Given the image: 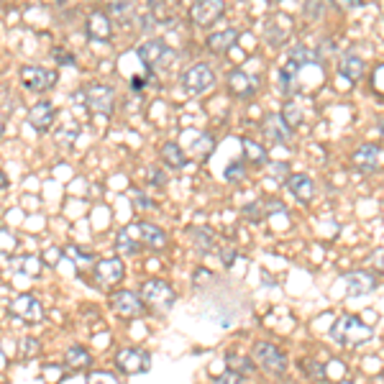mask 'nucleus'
Wrapping results in <instances>:
<instances>
[{
  "mask_svg": "<svg viewBox=\"0 0 384 384\" xmlns=\"http://www.w3.org/2000/svg\"><path fill=\"white\" fill-rule=\"evenodd\" d=\"M111 305L121 318H141V315H144V308H146L141 292L136 295L131 289H121V292H116V295L111 297Z\"/></svg>",
  "mask_w": 384,
  "mask_h": 384,
  "instance_id": "10",
  "label": "nucleus"
},
{
  "mask_svg": "<svg viewBox=\"0 0 384 384\" xmlns=\"http://www.w3.org/2000/svg\"><path fill=\"white\" fill-rule=\"evenodd\" d=\"M192 151H198V159H207L210 151H213V141L205 133H198L195 141H192Z\"/></svg>",
  "mask_w": 384,
  "mask_h": 384,
  "instance_id": "29",
  "label": "nucleus"
},
{
  "mask_svg": "<svg viewBox=\"0 0 384 384\" xmlns=\"http://www.w3.org/2000/svg\"><path fill=\"white\" fill-rule=\"evenodd\" d=\"M116 364L118 369H123L126 374H139V371H146L151 366V359H149L146 351H139V348H123L116 356Z\"/></svg>",
  "mask_w": 384,
  "mask_h": 384,
  "instance_id": "12",
  "label": "nucleus"
},
{
  "mask_svg": "<svg viewBox=\"0 0 384 384\" xmlns=\"http://www.w3.org/2000/svg\"><path fill=\"white\" fill-rule=\"evenodd\" d=\"M282 121L287 123V128H297L300 121H303V113H300V108H297L295 103H284V108H282Z\"/></svg>",
  "mask_w": 384,
  "mask_h": 384,
  "instance_id": "28",
  "label": "nucleus"
},
{
  "mask_svg": "<svg viewBox=\"0 0 384 384\" xmlns=\"http://www.w3.org/2000/svg\"><path fill=\"white\" fill-rule=\"evenodd\" d=\"M88 384H121V382L113 374H108V371H92V374H88Z\"/></svg>",
  "mask_w": 384,
  "mask_h": 384,
  "instance_id": "34",
  "label": "nucleus"
},
{
  "mask_svg": "<svg viewBox=\"0 0 384 384\" xmlns=\"http://www.w3.org/2000/svg\"><path fill=\"white\" fill-rule=\"evenodd\" d=\"M374 88L382 90V92H384V67H379L377 74H374Z\"/></svg>",
  "mask_w": 384,
  "mask_h": 384,
  "instance_id": "46",
  "label": "nucleus"
},
{
  "mask_svg": "<svg viewBox=\"0 0 384 384\" xmlns=\"http://www.w3.org/2000/svg\"><path fill=\"white\" fill-rule=\"evenodd\" d=\"M54 116H57L54 105L49 103V100H39L29 113V123L36 128V131H46V128H52Z\"/></svg>",
  "mask_w": 384,
  "mask_h": 384,
  "instance_id": "16",
  "label": "nucleus"
},
{
  "mask_svg": "<svg viewBox=\"0 0 384 384\" xmlns=\"http://www.w3.org/2000/svg\"><path fill=\"white\" fill-rule=\"evenodd\" d=\"M254 359L261 364V369L269 374H284L287 371V356L272 343H256L254 346Z\"/></svg>",
  "mask_w": 384,
  "mask_h": 384,
  "instance_id": "7",
  "label": "nucleus"
},
{
  "mask_svg": "<svg viewBox=\"0 0 384 384\" xmlns=\"http://www.w3.org/2000/svg\"><path fill=\"white\" fill-rule=\"evenodd\" d=\"M280 92L284 97L297 92V67L292 64V62H289V64L280 72Z\"/></svg>",
  "mask_w": 384,
  "mask_h": 384,
  "instance_id": "24",
  "label": "nucleus"
},
{
  "mask_svg": "<svg viewBox=\"0 0 384 384\" xmlns=\"http://www.w3.org/2000/svg\"><path fill=\"white\" fill-rule=\"evenodd\" d=\"M111 18L103 13V11H95V13L90 15L88 21V34L92 39H97V41H108L111 39Z\"/></svg>",
  "mask_w": 384,
  "mask_h": 384,
  "instance_id": "20",
  "label": "nucleus"
},
{
  "mask_svg": "<svg viewBox=\"0 0 384 384\" xmlns=\"http://www.w3.org/2000/svg\"><path fill=\"white\" fill-rule=\"evenodd\" d=\"M382 136H384V123H382Z\"/></svg>",
  "mask_w": 384,
  "mask_h": 384,
  "instance_id": "48",
  "label": "nucleus"
},
{
  "mask_svg": "<svg viewBox=\"0 0 384 384\" xmlns=\"http://www.w3.org/2000/svg\"><path fill=\"white\" fill-rule=\"evenodd\" d=\"M228 88L236 97H252L256 92V82L244 72V69H233L228 74Z\"/></svg>",
  "mask_w": 384,
  "mask_h": 384,
  "instance_id": "19",
  "label": "nucleus"
},
{
  "mask_svg": "<svg viewBox=\"0 0 384 384\" xmlns=\"http://www.w3.org/2000/svg\"><path fill=\"white\" fill-rule=\"evenodd\" d=\"M190 233H192V244L198 246V249H200L203 254H207V252H210V249L215 246L213 233H210L207 228H192Z\"/></svg>",
  "mask_w": 384,
  "mask_h": 384,
  "instance_id": "27",
  "label": "nucleus"
},
{
  "mask_svg": "<svg viewBox=\"0 0 384 384\" xmlns=\"http://www.w3.org/2000/svg\"><path fill=\"white\" fill-rule=\"evenodd\" d=\"M284 172H287V164H274V167H272V177L284 179Z\"/></svg>",
  "mask_w": 384,
  "mask_h": 384,
  "instance_id": "45",
  "label": "nucleus"
},
{
  "mask_svg": "<svg viewBox=\"0 0 384 384\" xmlns=\"http://www.w3.org/2000/svg\"><path fill=\"white\" fill-rule=\"evenodd\" d=\"M351 159H354V164L359 167V172L371 174V172H377L379 164H382V149H379L377 144H364V146L356 149Z\"/></svg>",
  "mask_w": 384,
  "mask_h": 384,
  "instance_id": "13",
  "label": "nucleus"
},
{
  "mask_svg": "<svg viewBox=\"0 0 384 384\" xmlns=\"http://www.w3.org/2000/svg\"><path fill=\"white\" fill-rule=\"evenodd\" d=\"M226 179H228V182H233V179H244V164H228Z\"/></svg>",
  "mask_w": 384,
  "mask_h": 384,
  "instance_id": "38",
  "label": "nucleus"
},
{
  "mask_svg": "<svg viewBox=\"0 0 384 384\" xmlns=\"http://www.w3.org/2000/svg\"><path fill=\"white\" fill-rule=\"evenodd\" d=\"M85 100H88V108L92 113L111 116L113 105H116V92H113L108 85H90V88L85 90Z\"/></svg>",
  "mask_w": 384,
  "mask_h": 384,
  "instance_id": "11",
  "label": "nucleus"
},
{
  "mask_svg": "<svg viewBox=\"0 0 384 384\" xmlns=\"http://www.w3.org/2000/svg\"><path fill=\"white\" fill-rule=\"evenodd\" d=\"M238 29H226V31H215V34H210L205 41L207 46V52H213V54H223V52H228L231 46L238 41Z\"/></svg>",
  "mask_w": 384,
  "mask_h": 384,
  "instance_id": "17",
  "label": "nucleus"
},
{
  "mask_svg": "<svg viewBox=\"0 0 384 384\" xmlns=\"http://www.w3.org/2000/svg\"><path fill=\"white\" fill-rule=\"evenodd\" d=\"M233 256H236V252H233V249H223V252H221V259H223V264H226V266L233 264Z\"/></svg>",
  "mask_w": 384,
  "mask_h": 384,
  "instance_id": "44",
  "label": "nucleus"
},
{
  "mask_svg": "<svg viewBox=\"0 0 384 384\" xmlns=\"http://www.w3.org/2000/svg\"><path fill=\"white\" fill-rule=\"evenodd\" d=\"M57 139H60L62 144H72V141L77 139V126H72V128H62V133L57 136Z\"/></svg>",
  "mask_w": 384,
  "mask_h": 384,
  "instance_id": "41",
  "label": "nucleus"
},
{
  "mask_svg": "<svg viewBox=\"0 0 384 384\" xmlns=\"http://www.w3.org/2000/svg\"><path fill=\"white\" fill-rule=\"evenodd\" d=\"M331 336L333 341H338V343H364V341L371 336V331L369 325H364L362 320L354 318V315H343V318H338V323L333 325Z\"/></svg>",
  "mask_w": 384,
  "mask_h": 384,
  "instance_id": "4",
  "label": "nucleus"
},
{
  "mask_svg": "<svg viewBox=\"0 0 384 384\" xmlns=\"http://www.w3.org/2000/svg\"><path fill=\"white\" fill-rule=\"evenodd\" d=\"M164 244H167V233L154 223H133L116 238L118 254H128V256H136L144 249H164Z\"/></svg>",
  "mask_w": 384,
  "mask_h": 384,
  "instance_id": "1",
  "label": "nucleus"
},
{
  "mask_svg": "<svg viewBox=\"0 0 384 384\" xmlns=\"http://www.w3.org/2000/svg\"><path fill=\"white\" fill-rule=\"evenodd\" d=\"M241 144H244V149H246V156H249L254 164H264L266 162V151L259 146V144H254L252 139H244Z\"/></svg>",
  "mask_w": 384,
  "mask_h": 384,
  "instance_id": "30",
  "label": "nucleus"
},
{
  "mask_svg": "<svg viewBox=\"0 0 384 384\" xmlns=\"http://www.w3.org/2000/svg\"><path fill=\"white\" fill-rule=\"evenodd\" d=\"M64 254L69 259H74V261H77V266H90L92 264V256H88V252H80V249H77V246H67L64 249Z\"/></svg>",
  "mask_w": 384,
  "mask_h": 384,
  "instance_id": "31",
  "label": "nucleus"
},
{
  "mask_svg": "<svg viewBox=\"0 0 384 384\" xmlns=\"http://www.w3.org/2000/svg\"><path fill=\"white\" fill-rule=\"evenodd\" d=\"M21 82L23 88L31 90V92H46L57 82V72L54 69H46V67L29 64L21 69Z\"/></svg>",
  "mask_w": 384,
  "mask_h": 384,
  "instance_id": "9",
  "label": "nucleus"
},
{
  "mask_svg": "<svg viewBox=\"0 0 384 384\" xmlns=\"http://www.w3.org/2000/svg\"><path fill=\"white\" fill-rule=\"evenodd\" d=\"M333 3H336L341 11H351V8L362 6V0H333Z\"/></svg>",
  "mask_w": 384,
  "mask_h": 384,
  "instance_id": "43",
  "label": "nucleus"
},
{
  "mask_svg": "<svg viewBox=\"0 0 384 384\" xmlns=\"http://www.w3.org/2000/svg\"><path fill=\"white\" fill-rule=\"evenodd\" d=\"M139 60L144 62L149 69H170V67L177 62V54H174V49H170V46L164 44V41L151 39V41H144V44L139 46Z\"/></svg>",
  "mask_w": 384,
  "mask_h": 384,
  "instance_id": "3",
  "label": "nucleus"
},
{
  "mask_svg": "<svg viewBox=\"0 0 384 384\" xmlns=\"http://www.w3.org/2000/svg\"><path fill=\"white\" fill-rule=\"evenodd\" d=\"M287 187L292 192V198L300 200V203H310L315 198V182L310 177H305V174H292L287 179Z\"/></svg>",
  "mask_w": 384,
  "mask_h": 384,
  "instance_id": "18",
  "label": "nucleus"
},
{
  "mask_svg": "<svg viewBox=\"0 0 384 384\" xmlns=\"http://www.w3.org/2000/svg\"><path fill=\"white\" fill-rule=\"evenodd\" d=\"M213 82H215L213 69L207 64H203V62L187 67L185 74H182V85H185V90L190 95H203L205 90L213 88Z\"/></svg>",
  "mask_w": 384,
  "mask_h": 384,
  "instance_id": "6",
  "label": "nucleus"
},
{
  "mask_svg": "<svg viewBox=\"0 0 384 384\" xmlns=\"http://www.w3.org/2000/svg\"><path fill=\"white\" fill-rule=\"evenodd\" d=\"M320 57H318V52H313L310 46H295V49H292V52H289V62H292V64L295 67H303V64H315V62H318Z\"/></svg>",
  "mask_w": 384,
  "mask_h": 384,
  "instance_id": "26",
  "label": "nucleus"
},
{
  "mask_svg": "<svg viewBox=\"0 0 384 384\" xmlns=\"http://www.w3.org/2000/svg\"><path fill=\"white\" fill-rule=\"evenodd\" d=\"M39 341L31 338V336H26V338L21 341V356H26V359H34V356L39 354Z\"/></svg>",
  "mask_w": 384,
  "mask_h": 384,
  "instance_id": "33",
  "label": "nucleus"
},
{
  "mask_svg": "<svg viewBox=\"0 0 384 384\" xmlns=\"http://www.w3.org/2000/svg\"><path fill=\"white\" fill-rule=\"evenodd\" d=\"M57 3H64V0H57Z\"/></svg>",
  "mask_w": 384,
  "mask_h": 384,
  "instance_id": "49",
  "label": "nucleus"
},
{
  "mask_svg": "<svg viewBox=\"0 0 384 384\" xmlns=\"http://www.w3.org/2000/svg\"><path fill=\"white\" fill-rule=\"evenodd\" d=\"M305 369H308V377L310 379H325V366L318 362H305Z\"/></svg>",
  "mask_w": 384,
  "mask_h": 384,
  "instance_id": "35",
  "label": "nucleus"
},
{
  "mask_svg": "<svg viewBox=\"0 0 384 384\" xmlns=\"http://www.w3.org/2000/svg\"><path fill=\"white\" fill-rule=\"evenodd\" d=\"M0 236H3V246H0V249H3V254H11L15 249V236L8 228L0 231Z\"/></svg>",
  "mask_w": 384,
  "mask_h": 384,
  "instance_id": "37",
  "label": "nucleus"
},
{
  "mask_svg": "<svg viewBox=\"0 0 384 384\" xmlns=\"http://www.w3.org/2000/svg\"><path fill=\"white\" fill-rule=\"evenodd\" d=\"M18 269H21L23 274H31V277H39V269H41V261L39 259H21L18 261Z\"/></svg>",
  "mask_w": 384,
  "mask_h": 384,
  "instance_id": "32",
  "label": "nucleus"
},
{
  "mask_svg": "<svg viewBox=\"0 0 384 384\" xmlns=\"http://www.w3.org/2000/svg\"><path fill=\"white\" fill-rule=\"evenodd\" d=\"M123 277H126V266H123V261L118 256L100 259L95 269H92V280H95L97 287L103 289H113L116 284H121Z\"/></svg>",
  "mask_w": 384,
  "mask_h": 384,
  "instance_id": "5",
  "label": "nucleus"
},
{
  "mask_svg": "<svg viewBox=\"0 0 384 384\" xmlns=\"http://www.w3.org/2000/svg\"><path fill=\"white\" fill-rule=\"evenodd\" d=\"M264 133L274 141V144H284V141L289 139V128H287V123L282 121V116L280 118H277V116H266Z\"/></svg>",
  "mask_w": 384,
  "mask_h": 384,
  "instance_id": "22",
  "label": "nucleus"
},
{
  "mask_svg": "<svg viewBox=\"0 0 384 384\" xmlns=\"http://www.w3.org/2000/svg\"><path fill=\"white\" fill-rule=\"evenodd\" d=\"M11 313L23 320H29V323H39L41 315H44V308H41V303L34 295H18L11 303Z\"/></svg>",
  "mask_w": 384,
  "mask_h": 384,
  "instance_id": "14",
  "label": "nucleus"
},
{
  "mask_svg": "<svg viewBox=\"0 0 384 384\" xmlns=\"http://www.w3.org/2000/svg\"><path fill=\"white\" fill-rule=\"evenodd\" d=\"M343 384H351V382H343Z\"/></svg>",
  "mask_w": 384,
  "mask_h": 384,
  "instance_id": "50",
  "label": "nucleus"
},
{
  "mask_svg": "<svg viewBox=\"0 0 384 384\" xmlns=\"http://www.w3.org/2000/svg\"><path fill=\"white\" fill-rule=\"evenodd\" d=\"M3 384H6V382H3Z\"/></svg>",
  "mask_w": 384,
  "mask_h": 384,
  "instance_id": "51",
  "label": "nucleus"
},
{
  "mask_svg": "<svg viewBox=\"0 0 384 384\" xmlns=\"http://www.w3.org/2000/svg\"><path fill=\"white\" fill-rule=\"evenodd\" d=\"M141 297H144V303H146L154 313H159V315H167V313L174 308V300H177L172 284L170 282H164V280L144 282V287H141Z\"/></svg>",
  "mask_w": 384,
  "mask_h": 384,
  "instance_id": "2",
  "label": "nucleus"
},
{
  "mask_svg": "<svg viewBox=\"0 0 384 384\" xmlns=\"http://www.w3.org/2000/svg\"><path fill=\"white\" fill-rule=\"evenodd\" d=\"M141 88H144V77H133V80H131V90L141 92Z\"/></svg>",
  "mask_w": 384,
  "mask_h": 384,
  "instance_id": "47",
  "label": "nucleus"
},
{
  "mask_svg": "<svg viewBox=\"0 0 384 384\" xmlns=\"http://www.w3.org/2000/svg\"><path fill=\"white\" fill-rule=\"evenodd\" d=\"M221 384H244V374H241V371H226V374H223L221 377Z\"/></svg>",
  "mask_w": 384,
  "mask_h": 384,
  "instance_id": "39",
  "label": "nucleus"
},
{
  "mask_svg": "<svg viewBox=\"0 0 384 384\" xmlns=\"http://www.w3.org/2000/svg\"><path fill=\"white\" fill-rule=\"evenodd\" d=\"M244 213H246V218H249V221H261V205H246L244 207Z\"/></svg>",
  "mask_w": 384,
  "mask_h": 384,
  "instance_id": "42",
  "label": "nucleus"
},
{
  "mask_svg": "<svg viewBox=\"0 0 384 384\" xmlns=\"http://www.w3.org/2000/svg\"><path fill=\"white\" fill-rule=\"evenodd\" d=\"M305 15H308L310 21H315V18H320V15H323V3H320V0H308V8H305Z\"/></svg>",
  "mask_w": 384,
  "mask_h": 384,
  "instance_id": "36",
  "label": "nucleus"
},
{
  "mask_svg": "<svg viewBox=\"0 0 384 384\" xmlns=\"http://www.w3.org/2000/svg\"><path fill=\"white\" fill-rule=\"evenodd\" d=\"M162 159L167 164H170L172 170H182L187 164V156H185V151L179 149V144H174V141H167L162 146Z\"/></svg>",
  "mask_w": 384,
  "mask_h": 384,
  "instance_id": "23",
  "label": "nucleus"
},
{
  "mask_svg": "<svg viewBox=\"0 0 384 384\" xmlns=\"http://www.w3.org/2000/svg\"><path fill=\"white\" fill-rule=\"evenodd\" d=\"M90 362H92V356L85 346H72L67 351V366L69 369H85V366H90Z\"/></svg>",
  "mask_w": 384,
  "mask_h": 384,
  "instance_id": "25",
  "label": "nucleus"
},
{
  "mask_svg": "<svg viewBox=\"0 0 384 384\" xmlns=\"http://www.w3.org/2000/svg\"><path fill=\"white\" fill-rule=\"evenodd\" d=\"M343 282H346L348 295H369L371 289L377 287V280L369 272H348Z\"/></svg>",
  "mask_w": 384,
  "mask_h": 384,
  "instance_id": "15",
  "label": "nucleus"
},
{
  "mask_svg": "<svg viewBox=\"0 0 384 384\" xmlns=\"http://www.w3.org/2000/svg\"><path fill=\"white\" fill-rule=\"evenodd\" d=\"M338 72L351 82L362 80L364 77V62L359 60L356 54H346V57H341V62H338Z\"/></svg>",
  "mask_w": 384,
  "mask_h": 384,
  "instance_id": "21",
  "label": "nucleus"
},
{
  "mask_svg": "<svg viewBox=\"0 0 384 384\" xmlns=\"http://www.w3.org/2000/svg\"><path fill=\"white\" fill-rule=\"evenodd\" d=\"M223 11H226V3H223V0H195L190 8V18L195 26L207 29V26H213V23L221 18Z\"/></svg>",
  "mask_w": 384,
  "mask_h": 384,
  "instance_id": "8",
  "label": "nucleus"
},
{
  "mask_svg": "<svg viewBox=\"0 0 384 384\" xmlns=\"http://www.w3.org/2000/svg\"><path fill=\"white\" fill-rule=\"evenodd\" d=\"M111 13L116 15V18H126V15L131 13V6H128V3H116V6H111Z\"/></svg>",
  "mask_w": 384,
  "mask_h": 384,
  "instance_id": "40",
  "label": "nucleus"
}]
</instances>
